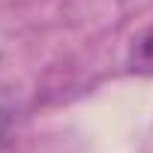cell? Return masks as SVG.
<instances>
[{
  "mask_svg": "<svg viewBox=\"0 0 153 153\" xmlns=\"http://www.w3.org/2000/svg\"><path fill=\"white\" fill-rule=\"evenodd\" d=\"M132 69L153 75V27L138 36V42L132 48Z\"/></svg>",
  "mask_w": 153,
  "mask_h": 153,
  "instance_id": "cell-1",
  "label": "cell"
}]
</instances>
